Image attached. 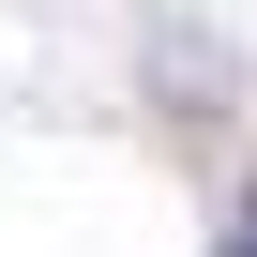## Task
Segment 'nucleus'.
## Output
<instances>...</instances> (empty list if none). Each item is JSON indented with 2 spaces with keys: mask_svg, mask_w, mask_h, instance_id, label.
I'll return each instance as SVG.
<instances>
[{
  "mask_svg": "<svg viewBox=\"0 0 257 257\" xmlns=\"http://www.w3.org/2000/svg\"><path fill=\"white\" fill-rule=\"evenodd\" d=\"M227 257H257V227H242V242H227Z\"/></svg>",
  "mask_w": 257,
  "mask_h": 257,
  "instance_id": "1",
  "label": "nucleus"
}]
</instances>
